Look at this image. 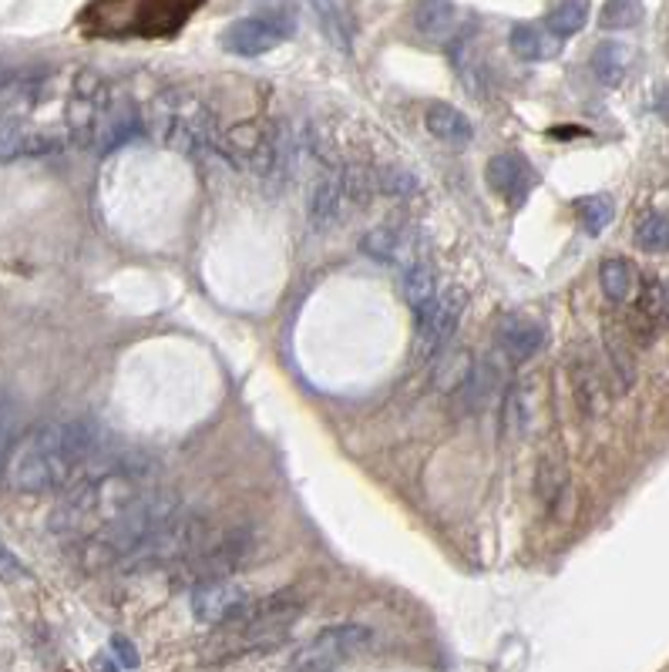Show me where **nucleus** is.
<instances>
[{"mask_svg": "<svg viewBox=\"0 0 669 672\" xmlns=\"http://www.w3.org/2000/svg\"><path fill=\"white\" fill-rule=\"evenodd\" d=\"M222 152L263 182H286L300 162V138L282 121H250L222 135Z\"/></svg>", "mask_w": 669, "mask_h": 672, "instance_id": "1", "label": "nucleus"}, {"mask_svg": "<svg viewBox=\"0 0 669 672\" xmlns=\"http://www.w3.org/2000/svg\"><path fill=\"white\" fill-rule=\"evenodd\" d=\"M149 128L162 146L182 155H203L219 146V125L209 105H203L188 91H165L152 102Z\"/></svg>", "mask_w": 669, "mask_h": 672, "instance_id": "2", "label": "nucleus"}, {"mask_svg": "<svg viewBox=\"0 0 669 672\" xmlns=\"http://www.w3.org/2000/svg\"><path fill=\"white\" fill-rule=\"evenodd\" d=\"M377 188V178H370L364 169H326L313 192H310V225L316 232H326L337 225L350 206H364L370 192Z\"/></svg>", "mask_w": 669, "mask_h": 672, "instance_id": "3", "label": "nucleus"}, {"mask_svg": "<svg viewBox=\"0 0 669 672\" xmlns=\"http://www.w3.org/2000/svg\"><path fill=\"white\" fill-rule=\"evenodd\" d=\"M293 37V21L282 14H253V18H239L232 21L219 44L235 58H259L269 55L282 40Z\"/></svg>", "mask_w": 669, "mask_h": 672, "instance_id": "4", "label": "nucleus"}, {"mask_svg": "<svg viewBox=\"0 0 669 672\" xmlns=\"http://www.w3.org/2000/svg\"><path fill=\"white\" fill-rule=\"evenodd\" d=\"M367 642H370V629L354 626V622H347V626H330L297 652L290 669H297V672H333L344 659L367 649Z\"/></svg>", "mask_w": 669, "mask_h": 672, "instance_id": "5", "label": "nucleus"}, {"mask_svg": "<svg viewBox=\"0 0 669 672\" xmlns=\"http://www.w3.org/2000/svg\"><path fill=\"white\" fill-rule=\"evenodd\" d=\"M250 592L243 586H235L229 579H219V582H203V586H193L188 589V609L199 622L206 626H229V622L250 605Z\"/></svg>", "mask_w": 669, "mask_h": 672, "instance_id": "6", "label": "nucleus"}, {"mask_svg": "<svg viewBox=\"0 0 669 672\" xmlns=\"http://www.w3.org/2000/svg\"><path fill=\"white\" fill-rule=\"evenodd\" d=\"M464 310V293L461 290H448L441 293V300L431 306V313H424L417 320V340H414V360H427L441 354V347H448V340L458 329Z\"/></svg>", "mask_w": 669, "mask_h": 672, "instance_id": "7", "label": "nucleus"}, {"mask_svg": "<svg viewBox=\"0 0 669 672\" xmlns=\"http://www.w3.org/2000/svg\"><path fill=\"white\" fill-rule=\"evenodd\" d=\"M58 149H61V135L41 131V128H27L14 115L0 118V162L37 159V155H51Z\"/></svg>", "mask_w": 669, "mask_h": 672, "instance_id": "8", "label": "nucleus"}, {"mask_svg": "<svg viewBox=\"0 0 669 672\" xmlns=\"http://www.w3.org/2000/svg\"><path fill=\"white\" fill-rule=\"evenodd\" d=\"M485 182L508 206H521L532 192V169L521 155H495L485 169Z\"/></svg>", "mask_w": 669, "mask_h": 672, "instance_id": "9", "label": "nucleus"}, {"mask_svg": "<svg viewBox=\"0 0 669 672\" xmlns=\"http://www.w3.org/2000/svg\"><path fill=\"white\" fill-rule=\"evenodd\" d=\"M542 344H545V329L529 316H505L498 326V347L508 354L511 363L535 357Z\"/></svg>", "mask_w": 669, "mask_h": 672, "instance_id": "10", "label": "nucleus"}, {"mask_svg": "<svg viewBox=\"0 0 669 672\" xmlns=\"http://www.w3.org/2000/svg\"><path fill=\"white\" fill-rule=\"evenodd\" d=\"M401 297H404V303L414 310V316H417V320H420L424 313H431V306L441 300V293H438V273H435V266L427 263V259L404 266V269H401Z\"/></svg>", "mask_w": 669, "mask_h": 672, "instance_id": "11", "label": "nucleus"}, {"mask_svg": "<svg viewBox=\"0 0 669 672\" xmlns=\"http://www.w3.org/2000/svg\"><path fill=\"white\" fill-rule=\"evenodd\" d=\"M364 250L377 259V263H388V266H411V263H420L424 256L414 253V243L411 235L401 232V229H377L364 239Z\"/></svg>", "mask_w": 669, "mask_h": 672, "instance_id": "12", "label": "nucleus"}, {"mask_svg": "<svg viewBox=\"0 0 669 672\" xmlns=\"http://www.w3.org/2000/svg\"><path fill=\"white\" fill-rule=\"evenodd\" d=\"M424 128L431 131L445 146H468L474 138V125L464 112L451 108V105H431L424 112Z\"/></svg>", "mask_w": 669, "mask_h": 672, "instance_id": "13", "label": "nucleus"}, {"mask_svg": "<svg viewBox=\"0 0 669 672\" xmlns=\"http://www.w3.org/2000/svg\"><path fill=\"white\" fill-rule=\"evenodd\" d=\"M313 14L320 18V31L326 34V40L337 47L341 55H350L354 51V34H357L354 11L347 4H316Z\"/></svg>", "mask_w": 669, "mask_h": 672, "instance_id": "14", "label": "nucleus"}, {"mask_svg": "<svg viewBox=\"0 0 669 672\" xmlns=\"http://www.w3.org/2000/svg\"><path fill=\"white\" fill-rule=\"evenodd\" d=\"M458 8L454 4H445V0H427V4H417L414 8V24L420 34L435 37V40H445L454 27H458Z\"/></svg>", "mask_w": 669, "mask_h": 672, "instance_id": "15", "label": "nucleus"}, {"mask_svg": "<svg viewBox=\"0 0 669 672\" xmlns=\"http://www.w3.org/2000/svg\"><path fill=\"white\" fill-rule=\"evenodd\" d=\"M599 282L612 303H626L636 293V273L626 259H605L599 269Z\"/></svg>", "mask_w": 669, "mask_h": 672, "instance_id": "16", "label": "nucleus"}, {"mask_svg": "<svg viewBox=\"0 0 669 672\" xmlns=\"http://www.w3.org/2000/svg\"><path fill=\"white\" fill-rule=\"evenodd\" d=\"M508 44H511V51L524 61H542L555 51V44L549 40V34L535 24H518L511 34H508Z\"/></svg>", "mask_w": 669, "mask_h": 672, "instance_id": "17", "label": "nucleus"}, {"mask_svg": "<svg viewBox=\"0 0 669 672\" xmlns=\"http://www.w3.org/2000/svg\"><path fill=\"white\" fill-rule=\"evenodd\" d=\"M589 24V4H579V0H565V4H555L545 18V31H552L555 37H572L579 34Z\"/></svg>", "mask_w": 669, "mask_h": 672, "instance_id": "18", "label": "nucleus"}, {"mask_svg": "<svg viewBox=\"0 0 669 672\" xmlns=\"http://www.w3.org/2000/svg\"><path fill=\"white\" fill-rule=\"evenodd\" d=\"M592 71H596V78L602 84L615 88L619 81H623V74H626V47L623 44H612V40L599 44L596 55H592Z\"/></svg>", "mask_w": 669, "mask_h": 672, "instance_id": "19", "label": "nucleus"}, {"mask_svg": "<svg viewBox=\"0 0 669 672\" xmlns=\"http://www.w3.org/2000/svg\"><path fill=\"white\" fill-rule=\"evenodd\" d=\"M636 246L643 253H669V216L649 212L636 222Z\"/></svg>", "mask_w": 669, "mask_h": 672, "instance_id": "20", "label": "nucleus"}, {"mask_svg": "<svg viewBox=\"0 0 669 672\" xmlns=\"http://www.w3.org/2000/svg\"><path fill=\"white\" fill-rule=\"evenodd\" d=\"M572 376H576V397H579V404L586 407V414H599V410L605 407V391H602L599 370H596L589 360H583Z\"/></svg>", "mask_w": 669, "mask_h": 672, "instance_id": "21", "label": "nucleus"}, {"mask_svg": "<svg viewBox=\"0 0 669 672\" xmlns=\"http://www.w3.org/2000/svg\"><path fill=\"white\" fill-rule=\"evenodd\" d=\"M579 222L589 235H599L609 222H612V199L609 196H586L576 202Z\"/></svg>", "mask_w": 669, "mask_h": 672, "instance_id": "22", "label": "nucleus"}, {"mask_svg": "<svg viewBox=\"0 0 669 672\" xmlns=\"http://www.w3.org/2000/svg\"><path fill=\"white\" fill-rule=\"evenodd\" d=\"M639 18H643V8L633 4V0H609V4L599 11V21H602V27H609V31L636 27Z\"/></svg>", "mask_w": 669, "mask_h": 672, "instance_id": "23", "label": "nucleus"}, {"mask_svg": "<svg viewBox=\"0 0 669 672\" xmlns=\"http://www.w3.org/2000/svg\"><path fill=\"white\" fill-rule=\"evenodd\" d=\"M18 430H21L18 407L11 401H0V467H4V461H11V454H14Z\"/></svg>", "mask_w": 669, "mask_h": 672, "instance_id": "24", "label": "nucleus"}, {"mask_svg": "<svg viewBox=\"0 0 669 672\" xmlns=\"http://www.w3.org/2000/svg\"><path fill=\"white\" fill-rule=\"evenodd\" d=\"M605 354H609V360H612V370H615L619 383H623V391L633 387V380H636V363H633L626 344H623V340H615V336L609 333V336H605Z\"/></svg>", "mask_w": 669, "mask_h": 672, "instance_id": "25", "label": "nucleus"}, {"mask_svg": "<svg viewBox=\"0 0 669 672\" xmlns=\"http://www.w3.org/2000/svg\"><path fill=\"white\" fill-rule=\"evenodd\" d=\"M0 579L4 582H18V579H24V565H21V558L0 542Z\"/></svg>", "mask_w": 669, "mask_h": 672, "instance_id": "26", "label": "nucleus"}, {"mask_svg": "<svg viewBox=\"0 0 669 672\" xmlns=\"http://www.w3.org/2000/svg\"><path fill=\"white\" fill-rule=\"evenodd\" d=\"M112 652H115V659H118L122 669H138V649L131 646V639L112 636Z\"/></svg>", "mask_w": 669, "mask_h": 672, "instance_id": "27", "label": "nucleus"}, {"mask_svg": "<svg viewBox=\"0 0 669 672\" xmlns=\"http://www.w3.org/2000/svg\"><path fill=\"white\" fill-rule=\"evenodd\" d=\"M94 672H118V665L108 656H99V659H94Z\"/></svg>", "mask_w": 669, "mask_h": 672, "instance_id": "28", "label": "nucleus"}]
</instances>
